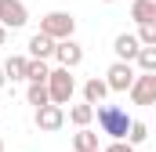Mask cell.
I'll return each instance as SVG.
<instances>
[{
    "mask_svg": "<svg viewBox=\"0 0 156 152\" xmlns=\"http://www.w3.org/2000/svg\"><path fill=\"white\" fill-rule=\"evenodd\" d=\"M33 119H37L40 130L51 134V130H62V123H66V109H62V105H44V109H37Z\"/></svg>",
    "mask_w": 156,
    "mask_h": 152,
    "instance_id": "8",
    "label": "cell"
},
{
    "mask_svg": "<svg viewBox=\"0 0 156 152\" xmlns=\"http://www.w3.org/2000/svg\"><path fill=\"white\" fill-rule=\"evenodd\" d=\"M138 43L142 47H156V22H145V26H138Z\"/></svg>",
    "mask_w": 156,
    "mask_h": 152,
    "instance_id": "18",
    "label": "cell"
},
{
    "mask_svg": "<svg viewBox=\"0 0 156 152\" xmlns=\"http://www.w3.org/2000/svg\"><path fill=\"white\" fill-rule=\"evenodd\" d=\"M98 152H102V149H98Z\"/></svg>",
    "mask_w": 156,
    "mask_h": 152,
    "instance_id": "26",
    "label": "cell"
},
{
    "mask_svg": "<svg viewBox=\"0 0 156 152\" xmlns=\"http://www.w3.org/2000/svg\"><path fill=\"white\" fill-rule=\"evenodd\" d=\"M113 51H116V62H138V54H142V43H138V36L134 33H120L116 40H113Z\"/></svg>",
    "mask_w": 156,
    "mask_h": 152,
    "instance_id": "7",
    "label": "cell"
},
{
    "mask_svg": "<svg viewBox=\"0 0 156 152\" xmlns=\"http://www.w3.org/2000/svg\"><path fill=\"white\" fill-rule=\"evenodd\" d=\"M7 87V76H4V65H0V91Z\"/></svg>",
    "mask_w": 156,
    "mask_h": 152,
    "instance_id": "22",
    "label": "cell"
},
{
    "mask_svg": "<svg viewBox=\"0 0 156 152\" xmlns=\"http://www.w3.org/2000/svg\"><path fill=\"white\" fill-rule=\"evenodd\" d=\"M105 4H113V0H105Z\"/></svg>",
    "mask_w": 156,
    "mask_h": 152,
    "instance_id": "25",
    "label": "cell"
},
{
    "mask_svg": "<svg viewBox=\"0 0 156 152\" xmlns=\"http://www.w3.org/2000/svg\"><path fill=\"white\" fill-rule=\"evenodd\" d=\"M47 91H51V105H69L73 102V91H76V80L69 76V69H51V80H47Z\"/></svg>",
    "mask_w": 156,
    "mask_h": 152,
    "instance_id": "3",
    "label": "cell"
},
{
    "mask_svg": "<svg viewBox=\"0 0 156 152\" xmlns=\"http://www.w3.org/2000/svg\"><path fill=\"white\" fill-rule=\"evenodd\" d=\"M26 47H29V58H37V62H47V58H55V47H58V43H55L51 36H44V33H33Z\"/></svg>",
    "mask_w": 156,
    "mask_h": 152,
    "instance_id": "10",
    "label": "cell"
},
{
    "mask_svg": "<svg viewBox=\"0 0 156 152\" xmlns=\"http://www.w3.org/2000/svg\"><path fill=\"white\" fill-rule=\"evenodd\" d=\"M91 119H94V105H87V102L69 109V123H76L80 130H83V127H91Z\"/></svg>",
    "mask_w": 156,
    "mask_h": 152,
    "instance_id": "16",
    "label": "cell"
},
{
    "mask_svg": "<svg viewBox=\"0 0 156 152\" xmlns=\"http://www.w3.org/2000/svg\"><path fill=\"white\" fill-rule=\"evenodd\" d=\"M131 102L134 105H156V73H138L131 87Z\"/></svg>",
    "mask_w": 156,
    "mask_h": 152,
    "instance_id": "6",
    "label": "cell"
},
{
    "mask_svg": "<svg viewBox=\"0 0 156 152\" xmlns=\"http://www.w3.org/2000/svg\"><path fill=\"white\" fill-rule=\"evenodd\" d=\"M105 94H109V83H105V80H98V76H94V80H87V83H83V102H87V105H102V102H105Z\"/></svg>",
    "mask_w": 156,
    "mask_h": 152,
    "instance_id": "11",
    "label": "cell"
},
{
    "mask_svg": "<svg viewBox=\"0 0 156 152\" xmlns=\"http://www.w3.org/2000/svg\"><path fill=\"white\" fill-rule=\"evenodd\" d=\"M145 138H149V127H145L142 119H134V123H131V134H127V141H131V145H142Z\"/></svg>",
    "mask_w": 156,
    "mask_h": 152,
    "instance_id": "20",
    "label": "cell"
},
{
    "mask_svg": "<svg viewBox=\"0 0 156 152\" xmlns=\"http://www.w3.org/2000/svg\"><path fill=\"white\" fill-rule=\"evenodd\" d=\"M40 33H44V36H51L55 43L73 40V33H76V18H73L69 11H47V15L40 18Z\"/></svg>",
    "mask_w": 156,
    "mask_h": 152,
    "instance_id": "2",
    "label": "cell"
},
{
    "mask_svg": "<svg viewBox=\"0 0 156 152\" xmlns=\"http://www.w3.org/2000/svg\"><path fill=\"white\" fill-rule=\"evenodd\" d=\"M26 80H29V83H47V80H51V65L29 58V73H26Z\"/></svg>",
    "mask_w": 156,
    "mask_h": 152,
    "instance_id": "17",
    "label": "cell"
},
{
    "mask_svg": "<svg viewBox=\"0 0 156 152\" xmlns=\"http://www.w3.org/2000/svg\"><path fill=\"white\" fill-rule=\"evenodd\" d=\"M134 80H138V73H134V65H127V62H113V65L105 69V83H109V91H116V94L131 91Z\"/></svg>",
    "mask_w": 156,
    "mask_h": 152,
    "instance_id": "4",
    "label": "cell"
},
{
    "mask_svg": "<svg viewBox=\"0 0 156 152\" xmlns=\"http://www.w3.org/2000/svg\"><path fill=\"white\" fill-rule=\"evenodd\" d=\"M138 69H142V73H156V47H142V54H138Z\"/></svg>",
    "mask_w": 156,
    "mask_h": 152,
    "instance_id": "19",
    "label": "cell"
},
{
    "mask_svg": "<svg viewBox=\"0 0 156 152\" xmlns=\"http://www.w3.org/2000/svg\"><path fill=\"white\" fill-rule=\"evenodd\" d=\"M105 152H134V145H131V141H113Z\"/></svg>",
    "mask_w": 156,
    "mask_h": 152,
    "instance_id": "21",
    "label": "cell"
},
{
    "mask_svg": "<svg viewBox=\"0 0 156 152\" xmlns=\"http://www.w3.org/2000/svg\"><path fill=\"white\" fill-rule=\"evenodd\" d=\"M4 43H7V29L0 26V47H4Z\"/></svg>",
    "mask_w": 156,
    "mask_h": 152,
    "instance_id": "23",
    "label": "cell"
},
{
    "mask_svg": "<svg viewBox=\"0 0 156 152\" xmlns=\"http://www.w3.org/2000/svg\"><path fill=\"white\" fill-rule=\"evenodd\" d=\"M0 152H4V141H0Z\"/></svg>",
    "mask_w": 156,
    "mask_h": 152,
    "instance_id": "24",
    "label": "cell"
},
{
    "mask_svg": "<svg viewBox=\"0 0 156 152\" xmlns=\"http://www.w3.org/2000/svg\"><path fill=\"white\" fill-rule=\"evenodd\" d=\"M55 58H58L62 69H76L80 62H83V47H80L76 40H62V43L55 47Z\"/></svg>",
    "mask_w": 156,
    "mask_h": 152,
    "instance_id": "9",
    "label": "cell"
},
{
    "mask_svg": "<svg viewBox=\"0 0 156 152\" xmlns=\"http://www.w3.org/2000/svg\"><path fill=\"white\" fill-rule=\"evenodd\" d=\"M26 98H29V105H33V109H44V105H51V91H47V83H29Z\"/></svg>",
    "mask_w": 156,
    "mask_h": 152,
    "instance_id": "15",
    "label": "cell"
},
{
    "mask_svg": "<svg viewBox=\"0 0 156 152\" xmlns=\"http://www.w3.org/2000/svg\"><path fill=\"white\" fill-rule=\"evenodd\" d=\"M94 116H98V130H102V134H109L113 141H127L131 123H134V119L127 116V109H120V105H98Z\"/></svg>",
    "mask_w": 156,
    "mask_h": 152,
    "instance_id": "1",
    "label": "cell"
},
{
    "mask_svg": "<svg viewBox=\"0 0 156 152\" xmlns=\"http://www.w3.org/2000/svg\"><path fill=\"white\" fill-rule=\"evenodd\" d=\"M26 73H29V58L11 54V58L4 62V76H11V80H26Z\"/></svg>",
    "mask_w": 156,
    "mask_h": 152,
    "instance_id": "14",
    "label": "cell"
},
{
    "mask_svg": "<svg viewBox=\"0 0 156 152\" xmlns=\"http://www.w3.org/2000/svg\"><path fill=\"white\" fill-rule=\"evenodd\" d=\"M131 18H134L138 26L156 22V0H134V4H131Z\"/></svg>",
    "mask_w": 156,
    "mask_h": 152,
    "instance_id": "12",
    "label": "cell"
},
{
    "mask_svg": "<svg viewBox=\"0 0 156 152\" xmlns=\"http://www.w3.org/2000/svg\"><path fill=\"white\" fill-rule=\"evenodd\" d=\"M73 149L76 152H98V134H94L91 127L76 130V134H73Z\"/></svg>",
    "mask_w": 156,
    "mask_h": 152,
    "instance_id": "13",
    "label": "cell"
},
{
    "mask_svg": "<svg viewBox=\"0 0 156 152\" xmlns=\"http://www.w3.org/2000/svg\"><path fill=\"white\" fill-rule=\"evenodd\" d=\"M29 22V7L22 0H0V26L11 33V29H22Z\"/></svg>",
    "mask_w": 156,
    "mask_h": 152,
    "instance_id": "5",
    "label": "cell"
}]
</instances>
